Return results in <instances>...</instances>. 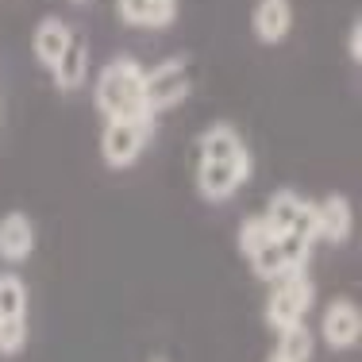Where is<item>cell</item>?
<instances>
[{
	"instance_id": "6da1fadb",
	"label": "cell",
	"mask_w": 362,
	"mask_h": 362,
	"mask_svg": "<svg viewBox=\"0 0 362 362\" xmlns=\"http://www.w3.org/2000/svg\"><path fill=\"white\" fill-rule=\"evenodd\" d=\"M97 112L105 119H143L154 116L143 105V66L135 58H116L108 62L97 77V89H93Z\"/></svg>"
},
{
	"instance_id": "7a4b0ae2",
	"label": "cell",
	"mask_w": 362,
	"mask_h": 362,
	"mask_svg": "<svg viewBox=\"0 0 362 362\" xmlns=\"http://www.w3.org/2000/svg\"><path fill=\"white\" fill-rule=\"evenodd\" d=\"M313 297H316V286L305 270L300 274H289V278H278L266 297V324L270 327H289V324H300L313 308Z\"/></svg>"
},
{
	"instance_id": "3957f363",
	"label": "cell",
	"mask_w": 362,
	"mask_h": 362,
	"mask_svg": "<svg viewBox=\"0 0 362 362\" xmlns=\"http://www.w3.org/2000/svg\"><path fill=\"white\" fill-rule=\"evenodd\" d=\"M151 135H154V116H143V119H108L105 135H100V158H105L112 170L132 166V162L146 151Z\"/></svg>"
},
{
	"instance_id": "277c9868",
	"label": "cell",
	"mask_w": 362,
	"mask_h": 362,
	"mask_svg": "<svg viewBox=\"0 0 362 362\" xmlns=\"http://www.w3.org/2000/svg\"><path fill=\"white\" fill-rule=\"evenodd\" d=\"M313 255V239L305 235H274L266 247H258L251 255V266L262 281H278L289 278V274H300Z\"/></svg>"
},
{
	"instance_id": "5b68a950",
	"label": "cell",
	"mask_w": 362,
	"mask_h": 362,
	"mask_svg": "<svg viewBox=\"0 0 362 362\" xmlns=\"http://www.w3.org/2000/svg\"><path fill=\"white\" fill-rule=\"evenodd\" d=\"M185 97H189V70L181 58H170L154 70H143V105L151 112H166L181 105Z\"/></svg>"
},
{
	"instance_id": "8992f818",
	"label": "cell",
	"mask_w": 362,
	"mask_h": 362,
	"mask_svg": "<svg viewBox=\"0 0 362 362\" xmlns=\"http://www.w3.org/2000/svg\"><path fill=\"white\" fill-rule=\"evenodd\" d=\"M266 223L274 228V235H305L313 239V201H305L293 189H278L270 197V209L262 212Z\"/></svg>"
},
{
	"instance_id": "52a82bcc",
	"label": "cell",
	"mask_w": 362,
	"mask_h": 362,
	"mask_svg": "<svg viewBox=\"0 0 362 362\" xmlns=\"http://www.w3.org/2000/svg\"><path fill=\"white\" fill-rule=\"evenodd\" d=\"M320 335L332 351H347L358 343L362 335V313L355 300H332L324 308V320H320Z\"/></svg>"
},
{
	"instance_id": "ba28073f",
	"label": "cell",
	"mask_w": 362,
	"mask_h": 362,
	"mask_svg": "<svg viewBox=\"0 0 362 362\" xmlns=\"http://www.w3.org/2000/svg\"><path fill=\"white\" fill-rule=\"evenodd\" d=\"M247 177H251V162H201L197 166V189L204 201H228Z\"/></svg>"
},
{
	"instance_id": "9c48e42d",
	"label": "cell",
	"mask_w": 362,
	"mask_h": 362,
	"mask_svg": "<svg viewBox=\"0 0 362 362\" xmlns=\"http://www.w3.org/2000/svg\"><path fill=\"white\" fill-rule=\"evenodd\" d=\"M355 228V212H351L347 197H324V201L313 204V239H324V243H343Z\"/></svg>"
},
{
	"instance_id": "30bf717a",
	"label": "cell",
	"mask_w": 362,
	"mask_h": 362,
	"mask_svg": "<svg viewBox=\"0 0 362 362\" xmlns=\"http://www.w3.org/2000/svg\"><path fill=\"white\" fill-rule=\"evenodd\" d=\"M293 28V4L289 0H258L255 12H251V31L258 42H266V47H274V42H281L289 35Z\"/></svg>"
},
{
	"instance_id": "8fae6325",
	"label": "cell",
	"mask_w": 362,
	"mask_h": 362,
	"mask_svg": "<svg viewBox=\"0 0 362 362\" xmlns=\"http://www.w3.org/2000/svg\"><path fill=\"white\" fill-rule=\"evenodd\" d=\"M50 77H54V85L62 93H77L85 85V77H89V42L81 35H70L66 42V50L58 54V62L50 66Z\"/></svg>"
},
{
	"instance_id": "7c38bea8",
	"label": "cell",
	"mask_w": 362,
	"mask_h": 362,
	"mask_svg": "<svg viewBox=\"0 0 362 362\" xmlns=\"http://www.w3.org/2000/svg\"><path fill=\"white\" fill-rule=\"evenodd\" d=\"M116 12L132 28L162 31L177 20V0H116Z\"/></svg>"
},
{
	"instance_id": "4fadbf2b",
	"label": "cell",
	"mask_w": 362,
	"mask_h": 362,
	"mask_svg": "<svg viewBox=\"0 0 362 362\" xmlns=\"http://www.w3.org/2000/svg\"><path fill=\"white\" fill-rule=\"evenodd\" d=\"M201 162H251V154L231 124H212L201 135Z\"/></svg>"
},
{
	"instance_id": "5bb4252c",
	"label": "cell",
	"mask_w": 362,
	"mask_h": 362,
	"mask_svg": "<svg viewBox=\"0 0 362 362\" xmlns=\"http://www.w3.org/2000/svg\"><path fill=\"white\" fill-rule=\"evenodd\" d=\"M31 251H35V223L23 212H8L0 220V258L4 262H23Z\"/></svg>"
},
{
	"instance_id": "9a60e30c",
	"label": "cell",
	"mask_w": 362,
	"mask_h": 362,
	"mask_svg": "<svg viewBox=\"0 0 362 362\" xmlns=\"http://www.w3.org/2000/svg\"><path fill=\"white\" fill-rule=\"evenodd\" d=\"M74 31L66 28L58 16H47V20H39V28H35V35H31V50H35V58L42 66H54L58 62V54L66 50V42H70Z\"/></svg>"
},
{
	"instance_id": "2e32d148",
	"label": "cell",
	"mask_w": 362,
	"mask_h": 362,
	"mask_svg": "<svg viewBox=\"0 0 362 362\" xmlns=\"http://www.w3.org/2000/svg\"><path fill=\"white\" fill-rule=\"evenodd\" d=\"M313 347H316V339L305 327V320H300V324H289L278 332V351H274V355L281 362H308L313 358Z\"/></svg>"
},
{
	"instance_id": "e0dca14e",
	"label": "cell",
	"mask_w": 362,
	"mask_h": 362,
	"mask_svg": "<svg viewBox=\"0 0 362 362\" xmlns=\"http://www.w3.org/2000/svg\"><path fill=\"white\" fill-rule=\"evenodd\" d=\"M28 316V286L20 274H0V320H20Z\"/></svg>"
},
{
	"instance_id": "ac0fdd59",
	"label": "cell",
	"mask_w": 362,
	"mask_h": 362,
	"mask_svg": "<svg viewBox=\"0 0 362 362\" xmlns=\"http://www.w3.org/2000/svg\"><path fill=\"white\" fill-rule=\"evenodd\" d=\"M274 239V228L266 223V216H251L239 223V251H243L247 258H251L258 247H266Z\"/></svg>"
},
{
	"instance_id": "d6986e66",
	"label": "cell",
	"mask_w": 362,
	"mask_h": 362,
	"mask_svg": "<svg viewBox=\"0 0 362 362\" xmlns=\"http://www.w3.org/2000/svg\"><path fill=\"white\" fill-rule=\"evenodd\" d=\"M23 343H28V316L0 320V355H20Z\"/></svg>"
},
{
	"instance_id": "ffe728a7",
	"label": "cell",
	"mask_w": 362,
	"mask_h": 362,
	"mask_svg": "<svg viewBox=\"0 0 362 362\" xmlns=\"http://www.w3.org/2000/svg\"><path fill=\"white\" fill-rule=\"evenodd\" d=\"M347 54H351V62H362V28H358V20L351 23V31H347Z\"/></svg>"
},
{
	"instance_id": "44dd1931",
	"label": "cell",
	"mask_w": 362,
	"mask_h": 362,
	"mask_svg": "<svg viewBox=\"0 0 362 362\" xmlns=\"http://www.w3.org/2000/svg\"><path fill=\"white\" fill-rule=\"evenodd\" d=\"M266 362H281V358H278V355H270V358H266Z\"/></svg>"
},
{
	"instance_id": "7402d4cb",
	"label": "cell",
	"mask_w": 362,
	"mask_h": 362,
	"mask_svg": "<svg viewBox=\"0 0 362 362\" xmlns=\"http://www.w3.org/2000/svg\"><path fill=\"white\" fill-rule=\"evenodd\" d=\"M74 4H81V0H74Z\"/></svg>"
}]
</instances>
